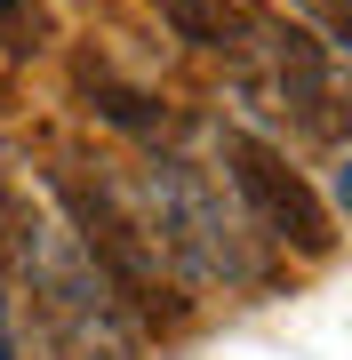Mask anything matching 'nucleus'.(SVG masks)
Returning a JSON list of instances; mask_svg holds the SVG:
<instances>
[{"label": "nucleus", "mask_w": 352, "mask_h": 360, "mask_svg": "<svg viewBox=\"0 0 352 360\" xmlns=\"http://www.w3.org/2000/svg\"><path fill=\"white\" fill-rule=\"evenodd\" d=\"M144 200H152V240L184 281H224V288H248L256 281V257H248V232L240 217L224 208V184L209 176L200 160H152L144 168Z\"/></svg>", "instance_id": "obj_2"}, {"label": "nucleus", "mask_w": 352, "mask_h": 360, "mask_svg": "<svg viewBox=\"0 0 352 360\" xmlns=\"http://www.w3.org/2000/svg\"><path fill=\"white\" fill-rule=\"evenodd\" d=\"M56 200H65V217H72L65 232L89 248V264L105 272V288L120 296V312H129L136 328H184V321H193L184 281L169 272L152 224H144V208H129L120 184L80 176V160H65V168H56Z\"/></svg>", "instance_id": "obj_1"}, {"label": "nucleus", "mask_w": 352, "mask_h": 360, "mask_svg": "<svg viewBox=\"0 0 352 360\" xmlns=\"http://www.w3.org/2000/svg\"><path fill=\"white\" fill-rule=\"evenodd\" d=\"M224 176H233L248 224H256L264 240L296 248V257H328V248H337V217H328V200L304 184V168L288 160L280 144H264L256 129H224Z\"/></svg>", "instance_id": "obj_4"}, {"label": "nucleus", "mask_w": 352, "mask_h": 360, "mask_svg": "<svg viewBox=\"0 0 352 360\" xmlns=\"http://www.w3.org/2000/svg\"><path fill=\"white\" fill-rule=\"evenodd\" d=\"M80 89L96 96V112H105L112 129H169V104L144 96V89H120V80H105V72H80Z\"/></svg>", "instance_id": "obj_6"}, {"label": "nucleus", "mask_w": 352, "mask_h": 360, "mask_svg": "<svg viewBox=\"0 0 352 360\" xmlns=\"http://www.w3.org/2000/svg\"><path fill=\"white\" fill-rule=\"evenodd\" d=\"M16 257H25V281L40 288V312L72 360H136V321L120 312V296L105 288V272L89 264V248L65 224H25Z\"/></svg>", "instance_id": "obj_3"}, {"label": "nucleus", "mask_w": 352, "mask_h": 360, "mask_svg": "<svg viewBox=\"0 0 352 360\" xmlns=\"http://www.w3.org/2000/svg\"><path fill=\"white\" fill-rule=\"evenodd\" d=\"M48 32V0H0V56H40Z\"/></svg>", "instance_id": "obj_7"}, {"label": "nucleus", "mask_w": 352, "mask_h": 360, "mask_svg": "<svg viewBox=\"0 0 352 360\" xmlns=\"http://www.w3.org/2000/svg\"><path fill=\"white\" fill-rule=\"evenodd\" d=\"M160 16H169L193 49H240V32H248L240 0H160Z\"/></svg>", "instance_id": "obj_5"}, {"label": "nucleus", "mask_w": 352, "mask_h": 360, "mask_svg": "<svg viewBox=\"0 0 352 360\" xmlns=\"http://www.w3.org/2000/svg\"><path fill=\"white\" fill-rule=\"evenodd\" d=\"M0 360H16V321H8V296H0Z\"/></svg>", "instance_id": "obj_9"}, {"label": "nucleus", "mask_w": 352, "mask_h": 360, "mask_svg": "<svg viewBox=\"0 0 352 360\" xmlns=\"http://www.w3.org/2000/svg\"><path fill=\"white\" fill-rule=\"evenodd\" d=\"M25 240V217H16V200H8V184H0V257Z\"/></svg>", "instance_id": "obj_8"}]
</instances>
